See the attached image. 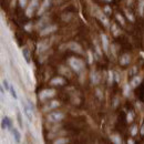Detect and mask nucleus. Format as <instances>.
Returning a JSON list of instances; mask_svg holds the SVG:
<instances>
[{
	"label": "nucleus",
	"mask_w": 144,
	"mask_h": 144,
	"mask_svg": "<svg viewBox=\"0 0 144 144\" xmlns=\"http://www.w3.org/2000/svg\"><path fill=\"white\" fill-rule=\"evenodd\" d=\"M69 64L76 72H81L83 70V67H84V63L83 61H81L80 59H77V58H70L69 59Z\"/></svg>",
	"instance_id": "1"
},
{
	"label": "nucleus",
	"mask_w": 144,
	"mask_h": 144,
	"mask_svg": "<svg viewBox=\"0 0 144 144\" xmlns=\"http://www.w3.org/2000/svg\"><path fill=\"white\" fill-rule=\"evenodd\" d=\"M132 120H133V114L129 113V114H127V122H131Z\"/></svg>",
	"instance_id": "29"
},
{
	"label": "nucleus",
	"mask_w": 144,
	"mask_h": 144,
	"mask_svg": "<svg viewBox=\"0 0 144 144\" xmlns=\"http://www.w3.org/2000/svg\"><path fill=\"white\" fill-rule=\"evenodd\" d=\"M111 140H112V142H114V143H116V144H119V143H121V139L118 136V135H111Z\"/></svg>",
	"instance_id": "19"
},
{
	"label": "nucleus",
	"mask_w": 144,
	"mask_h": 144,
	"mask_svg": "<svg viewBox=\"0 0 144 144\" xmlns=\"http://www.w3.org/2000/svg\"><path fill=\"white\" fill-rule=\"evenodd\" d=\"M138 133V126H132V129H131V134H132V135H135V134H136Z\"/></svg>",
	"instance_id": "22"
},
{
	"label": "nucleus",
	"mask_w": 144,
	"mask_h": 144,
	"mask_svg": "<svg viewBox=\"0 0 144 144\" xmlns=\"http://www.w3.org/2000/svg\"><path fill=\"white\" fill-rule=\"evenodd\" d=\"M127 143H129V144H130V143H131V144H133L134 142H133V140H129V141H127Z\"/></svg>",
	"instance_id": "35"
},
{
	"label": "nucleus",
	"mask_w": 144,
	"mask_h": 144,
	"mask_svg": "<svg viewBox=\"0 0 144 144\" xmlns=\"http://www.w3.org/2000/svg\"><path fill=\"white\" fill-rule=\"evenodd\" d=\"M104 10H105L106 12H110V8H109V7H105V9H104Z\"/></svg>",
	"instance_id": "34"
},
{
	"label": "nucleus",
	"mask_w": 144,
	"mask_h": 144,
	"mask_svg": "<svg viewBox=\"0 0 144 144\" xmlns=\"http://www.w3.org/2000/svg\"><path fill=\"white\" fill-rule=\"evenodd\" d=\"M140 83H141V77H134L132 81H131V85L135 88V86H138Z\"/></svg>",
	"instance_id": "15"
},
{
	"label": "nucleus",
	"mask_w": 144,
	"mask_h": 144,
	"mask_svg": "<svg viewBox=\"0 0 144 144\" xmlns=\"http://www.w3.org/2000/svg\"><path fill=\"white\" fill-rule=\"evenodd\" d=\"M70 50H72V51H74V52H78V53H82V48L79 43H77V42H70L68 46H67Z\"/></svg>",
	"instance_id": "7"
},
{
	"label": "nucleus",
	"mask_w": 144,
	"mask_h": 144,
	"mask_svg": "<svg viewBox=\"0 0 144 144\" xmlns=\"http://www.w3.org/2000/svg\"><path fill=\"white\" fill-rule=\"evenodd\" d=\"M22 56H23V59L26 60V62L30 63V51L28 50V48L22 49Z\"/></svg>",
	"instance_id": "14"
},
{
	"label": "nucleus",
	"mask_w": 144,
	"mask_h": 144,
	"mask_svg": "<svg viewBox=\"0 0 144 144\" xmlns=\"http://www.w3.org/2000/svg\"><path fill=\"white\" fill-rule=\"evenodd\" d=\"M23 111H24V114H26L29 122L33 121V104H32L30 101H28V104L23 105Z\"/></svg>",
	"instance_id": "2"
},
{
	"label": "nucleus",
	"mask_w": 144,
	"mask_h": 144,
	"mask_svg": "<svg viewBox=\"0 0 144 144\" xmlns=\"http://www.w3.org/2000/svg\"><path fill=\"white\" fill-rule=\"evenodd\" d=\"M49 6H50V0H44V1H43V5L41 6V8H40L39 11H38V15H42L43 12L49 8Z\"/></svg>",
	"instance_id": "13"
},
{
	"label": "nucleus",
	"mask_w": 144,
	"mask_h": 144,
	"mask_svg": "<svg viewBox=\"0 0 144 144\" xmlns=\"http://www.w3.org/2000/svg\"><path fill=\"white\" fill-rule=\"evenodd\" d=\"M2 83H3V86L6 88L7 91H9V90H10V84H9V82H8V80L7 79H3Z\"/></svg>",
	"instance_id": "20"
},
{
	"label": "nucleus",
	"mask_w": 144,
	"mask_h": 144,
	"mask_svg": "<svg viewBox=\"0 0 144 144\" xmlns=\"http://www.w3.org/2000/svg\"><path fill=\"white\" fill-rule=\"evenodd\" d=\"M141 54H142V56H143V57H144V53H143V52H141Z\"/></svg>",
	"instance_id": "36"
},
{
	"label": "nucleus",
	"mask_w": 144,
	"mask_h": 144,
	"mask_svg": "<svg viewBox=\"0 0 144 144\" xmlns=\"http://www.w3.org/2000/svg\"><path fill=\"white\" fill-rule=\"evenodd\" d=\"M130 60H131L130 56L127 54V53H125V54H123V56L121 57V59H120V64H121V65H126V64H129V63H130Z\"/></svg>",
	"instance_id": "12"
},
{
	"label": "nucleus",
	"mask_w": 144,
	"mask_h": 144,
	"mask_svg": "<svg viewBox=\"0 0 144 144\" xmlns=\"http://www.w3.org/2000/svg\"><path fill=\"white\" fill-rule=\"evenodd\" d=\"M28 0H19V3L21 7H26V3H27Z\"/></svg>",
	"instance_id": "28"
},
{
	"label": "nucleus",
	"mask_w": 144,
	"mask_h": 144,
	"mask_svg": "<svg viewBox=\"0 0 144 144\" xmlns=\"http://www.w3.org/2000/svg\"><path fill=\"white\" fill-rule=\"evenodd\" d=\"M99 18H100V20H101L102 22H103V24H104L105 27L108 26V23H109V20H108V18H106L104 15H102V13H99Z\"/></svg>",
	"instance_id": "17"
},
{
	"label": "nucleus",
	"mask_w": 144,
	"mask_h": 144,
	"mask_svg": "<svg viewBox=\"0 0 144 144\" xmlns=\"http://www.w3.org/2000/svg\"><path fill=\"white\" fill-rule=\"evenodd\" d=\"M116 19H118V20H119V21H120V22H121V24H124V19H123V18H122V16H120V15H119V13H118V15H116Z\"/></svg>",
	"instance_id": "25"
},
{
	"label": "nucleus",
	"mask_w": 144,
	"mask_h": 144,
	"mask_svg": "<svg viewBox=\"0 0 144 144\" xmlns=\"http://www.w3.org/2000/svg\"><path fill=\"white\" fill-rule=\"evenodd\" d=\"M56 93V90L54 89H46V90H42L39 94V98L40 100H44V99H48V98H52Z\"/></svg>",
	"instance_id": "3"
},
{
	"label": "nucleus",
	"mask_w": 144,
	"mask_h": 144,
	"mask_svg": "<svg viewBox=\"0 0 144 144\" xmlns=\"http://www.w3.org/2000/svg\"><path fill=\"white\" fill-rule=\"evenodd\" d=\"M50 83H51L52 85H63V84L65 83V81H64V79H62L61 77H57V78H54V79H52V80L50 81Z\"/></svg>",
	"instance_id": "11"
},
{
	"label": "nucleus",
	"mask_w": 144,
	"mask_h": 144,
	"mask_svg": "<svg viewBox=\"0 0 144 144\" xmlns=\"http://www.w3.org/2000/svg\"><path fill=\"white\" fill-rule=\"evenodd\" d=\"M39 3H38V0H32V1L30 2V5H29V7L27 8L26 10V15L28 16V17H31L32 13L35 12V10L38 8Z\"/></svg>",
	"instance_id": "5"
},
{
	"label": "nucleus",
	"mask_w": 144,
	"mask_h": 144,
	"mask_svg": "<svg viewBox=\"0 0 144 144\" xmlns=\"http://www.w3.org/2000/svg\"><path fill=\"white\" fill-rule=\"evenodd\" d=\"M10 131H11V133H12V136H13V139L16 140V142L19 143L20 142V139H21V134H20L19 130L16 129V127H12Z\"/></svg>",
	"instance_id": "8"
},
{
	"label": "nucleus",
	"mask_w": 144,
	"mask_h": 144,
	"mask_svg": "<svg viewBox=\"0 0 144 144\" xmlns=\"http://www.w3.org/2000/svg\"><path fill=\"white\" fill-rule=\"evenodd\" d=\"M59 71H60V73H63V74H65V76H71V73H70V71L68 69H65L64 67H61L60 69H59Z\"/></svg>",
	"instance_id": "18"
},
{
	"label": "nucleus",
	"mask_w": 144,
	"mask_h": 144,
	"mask_svg": "<svg viewBox=\"0 0 144 144\" xmlns=\"http://www.w3.org/2000/svg\"><path fill=\"white\" fill-rule=\"evenodd\" d=\"M112 29H113V33H114V36H118L120 31L118 30V28H116V26H115V24H113V26H112Z\"/></svg>",
	"instance_id": "24"
},
{
	"label": "nucleus",
	"mask_w": 144,
	"mask_h": 144,
	"mask_svg": "<svg viewBox=\"0 0 144 144\" xmlns=\"http://www.w3.org/2000/svg\"><path fill=\"white\" fill-rule=\"evenodd\" d=\"M18 121H19V124H20V126H21V127H23V124H22V122H21V116H20V115L18 116Z\"/></svg>",
	"instance_id": "31"
},
{
	"label": "nucleus",
	"mask_w": 144,
	"mask_h": 144,
	"mask_svg": "<svg viewBox=\"0 0 144 144\" xmlns=\"http://www.w3.org/2000/svg\"><path fill=\"white\" fill-rule=\"evenodd\" d=\"M68 142V140H63V139H59V140H57V141H54L56 144H59V143H67Z\"/></svg>",
	"instance_id": "26"
},
{
	"label": "nucleus",
	"mask_w": 144,
	"mask_h": 144,
	"mask_svg": "<svg viewBox=\"0 0 144 144\" xmlns=\"http://www.w3.org/2000/svg\"><path fill=\"white\" fill-rule=\"evenodd\" d=\"M143 8H144V0H142L141 6H140V12H141V15L143 13Z\"/></svg>",
	"instance_id": "30"
},
{
	"label": "nucleus",
	"mask_w": 144,
	"mask_h": 144,
	"mask_svg": "<svg viewBox=\"0 0 144 144\" xmlns=\"http://www.w3.org/2000/svg\"><path fill=\"white\" fill-rule=\"evenodd\" d=\"M108 1H111V0H108Z\"/></svg>",
	"instance_id": "37"
},
{
	"label": "nucleus",
	"mask_w": 144,
	"mask_h": 144,
	"mask_svg": "<svg viewBox=\"0 0 144 144\" xmlns=\"http://www.w3.org/2000/svg\"><path fill=\"white\" fill-rule=\"evenodd\" d=\"M56 30H57V27H56V26H49V27H47V28H44L43 30H41L40 35H41V36H46V35L51 33V32H53V31H56Z\"/></svg>",
	"instance_id": "9"
},
{
	"label": "nucleus",
	"mask_w": 144,
	"mask_h": 144,
	"mask_svg": "<svg viewBox=\"0 0 144 144\" xmlns=\"http://www.w3.org/2000/svg\"><path fill=\"white\" fill-rule=\"evenodd\" d=\"M58 105H59V102L53 101V102H51V104H49L48 108H49V109H52V108H56V106H58Z\"/></svg>",
	"instance_id": "21"
},
{
	"label": "nucleus",
	"mask_w": 144,
	"mask_h": 144,
	"mask_svg": "<svg viewBox=\"0 0 144 144\" xmlns=\"http://www.w3.org/2000/svg\"><path fill=\"white\" fill-rule=\"evenodd\" d=\"M125 13H126V17H127V19H129V20H131V21H134V18H133V16L131 15L129 11H125Z\"/></svg>",
	"instance_id": "23"
},
{
	"label": "nucleus",
	"mask_w": 144,
	"mask_h": 144,
	"mask_svg": "<svg viewBox=\"0 0 144 144\" xmlns=\"http://www.w3.org/2000/svg\"><path fill=\"white\" fill-rule=\"evenodd\" d=\"M89 62L90 63L92 62V54H91V52H89Z\"/></svg>",
	"instance_id": "32"
},
{
	"label": "nucleus",
	"mask_w": 144,
	"mask_h": 144,
	"mask_svg": "<svg viewBox=\"0 0 144 144\" xmlns=\"http://www.w3.org/2000/svg\"><path fill=\"white\" fill-rule=\"evenodd\" d=\"M10 93H11V97L15 99V100H17L18 99V95H17V92H16V89H15V85H12V84H10Z\"/></svg>",
	"instance_id": "16"
},
{
	"label": "nucleus",
	"mask_w": 144,
	"mask_h": 144,
	"mask_svg": "<svg viewBox=\"0 0 144 144\" xmlns=\"http://www.w3.org/2000/svg\"><path fill=\"white\" fill-rule=\"evenodd\" d=\"M64 118V115L61 112H52L48 115V121L50 122H59Z\"/></svg>",
	"instance_id": "4"
},
{
	"label": "nucleus",
	"mask_w": 144,
	"mask_h": 144,
	"mask_svg": "<svg viewBox=\"0 0 144 144\" xmlns=\"http://www.w3.org/2000/svg\"><path fill=\"white\" fill-rule=\"evenodd\" d=\"M1 127H2V130H11L12 129V122L8 116H5L2 119Z\"/></svg>",
	"instance_id": "6"
},
{
	"label": "nucleus",
	"mask_w": 144,
	"mask_h": 144,
	"mask_svg": "<svg viewBox=\"0 0 144 144\" xmlns=\"http://www.w3.org/2000/svg\"><path fill=\"white\" fill-rule=\"evenodd\" d=\"M141 134L144 135V123H143V125H142V127H141Z\"/></svg>",
	"instance_id": "33"
},
{
	"label": "nucleus",
	"mask_w": 144,
	"mask_h": 144,
	"mask_svg": "<svg viewBox=\"0 0 144 144\" xmlns=\"http://www.w3.org/2000/svg\"><path fill=\"white\" fill-rule=\"evenodd\" d=\"M101 39H102V44H103V50H104V52L108 53V51H109V39H108V37H106L105 35H102Z\"/></svg>",
	"instance_id": "10"
},
{
	"label": "nucleus",
	"mask_w": 144,
	"mask_h": 144,
	"mask_svg": "<svg viewBox=\"0 0 144 144\" xmlns=\"http://www.w3.org/2000/svg\"><path fill=\"white\" fill-rule=\"evenodd\" d=\"M112 81H113V73L112 71H109V83H111Z\"/></svg>",
	"instance_id": "27"
}]
</instances>
